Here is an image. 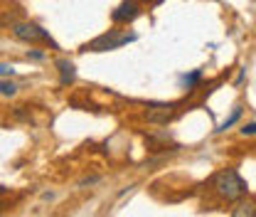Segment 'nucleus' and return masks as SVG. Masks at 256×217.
Returning <instances> with one entry per match:
<instances>
[{"label": "nucleus", "mask_w": 256, "mask_h": 217, "mask_svg": "<svg viewBox=\"0 0 256 217\" xmlns=\"http://www.w3.org/2000/svg\"><path fill=\"white\" fill-rule=\"evenodd\" d=\"M212 190L224 202H236L246 195V183L234 168H224L212 178Z\"/></svg>", "instance_id": "obj_1"}, {"label": "nucleus", "mask_w": 256, "mask_h": 217, "mask_svg": "<svg viewBox=\"0 0 256 217\" xmlns=\"http://www.w3.org/2000/svg\"><path fill=\"white\" fill-rule=\"evenodd\" d=\"M10 32H12V37L20 40V42H28V45H47V47H52L54 52L62 50L60 42H57L50 32L44 30V28H40L37 23H30V20H15V23L10 25Z\"/></svg>", "instance_id": "obj_2"}, {"label": "nucleus", "mask_w": 256, "mask_h": 217, "mask_svg": "<svg viewBox=\"0 0 256 217\" xmlns=\"http://www.w3.org/2000/svg\"><path fill=\"white\" fill-rule=\"evenodd\" d=\"M138 40V35L130 30V32H121V30H108L104 32V35H98L94 40H89L84 47H82V52H114V50H121V47H126L130 42H136Z\"/></svg>", "instance_id": "obj_3"}, {"label": "nucleus", "mask_w": 256, "mask_h": 217, "mask_svg": "<svg viewBox=\"0 0 256 217\" xmlns=\"http://www.w3.org/2000/svg\"><path fill=\"white\" fill-rule=\"evenodd\" d=\"M143 121L156 126H168L178 116V104L175 101H148L143 109Z\"/></svg>", "instance_id": "obj_4"}, {"label": "nucleus", "mask_w": 256, "mask_h": 217, "mask_svg": "<svg viewBox=\"0 0 256 217\" xmlns=\"http://www.w3.org/2000/svg\"><path fill=\"white\" fill-rule=\"evenodd\" d=\"M143 15V3L140 0H121L114 10H111V23L114 25H130Z\"/></svg>", "instance_id": "obj_5"}, {"label": "nucleus", "mask_w": 256, "mask_h": 217, "mask_svg": "<svg viewBox=\"0 0 256 217\" xmlns=\"http://www.w3.org/2000/svg\"><path fill=\"white\" fill-rule=\"evenodd\" d=\"M57 77H60V87H72L74 82H76V64L72 62V60H66V57H60L57 62Z\"/></svg>", "instance_id": "obj_6"}, {"label": "nucleus", "mask_w": 256, "mask_h": 217, "mask_svg": "<svg viewBox=\"0 0 256 217\" xmlns=\"http://www.w3.org/2000/svg\"><path fill=\"white\" fill-rule=\"evenodd\" d=\"M202 79H204V72H202V69H192V72H185V74L178 77V84H180L182 92L192 94L200 84H202Z\"/></svg>", "instance_id": "obj_7"}, {"label": "nucleus", "mask_w": 256, "mask_h": 217, "mask_svg": "<svg viewBox=\"0 0 256 217\" xmlns=\"http://www.w3.org/2000/svg\"><path fill=\"white\" fill-rule=\"evenodd\" d=\"M232 217H256V202L254 200H236L234 210H232Z\"/></svg>", "instance_id": "obj_8"}, {"label": "nucleus", "mask_w": 256, "mask_h": 217, "mask_svg": "<svg viewBox=\"0 0 256 217\" xmlns=\"http://www.w3.org/2000/svg\"><path fill=\"white\" fill-rule=\"evenodd\" d=\"M242 114H244V106H234V109H232V114H229V116L224 119L222 124L214 128V133H224V131H229L232 126H234L236 121H239V119H242Z\"/></svg>", "instance_id": "obj_9"}, {"label": "nucleus", "mask_w": 256, "mask_h": 217, "mask_svg": "<svg viewBox=\"0 0 256 217\" xmlns=\"http://www.w3.org/2000/svg\"><path fill=\"white\" fill-rule=\"evenodd\" d=\"M18 92H20V87L12 82V77H2L0 79V96L12 99V96H18Z\"/></svg>", "instance_id": "obj_10"}, {"label": "nucleus", "mask_w": 256, "mask_h": 217, "mask_svg": "<svg viewBox=\"0 0 256 217\" xmlns=\"http://www.w3.org/2000/svg\"><path fill=\"white\" fill-rule=\"evenodd\" d=\"M28 60H32V62H44L47 60V52L44 50H28Z\"/></svg>", "instance_id": "obj_11"}, {"label": "nucleus", "mask_w": 256, "mask_h": 217, "mask_svg": "<svg viewBox=\"0 0 256 217\" xmlns=\"http://www.w3.org/2000/svg\"><path fill=\"white\" fill-rule=\"evenodd\" d=\"M239 133L244 136V138H249V136H256V121H249V124H244L239 128Z\"/></svg>", "instance_id": "obj_12"}, {"label": "nucleus", "mask_w": 256, "mask_h": 217, "mask_svg": "<svg viewBox=\"0 0 256 217\" xmlns=\"http://www.w3.org/2000/svg\"><path fill=\"white\" fill-rule=\"evenodd\" d=\"M12 74H15V67H12V64H0V79H2V77H12Z\"/></svg>", "instance_id": "obj_13"}, {"label": "nucleus", "mask_w": 256, "mask_h": 217, "mask_svg": "<svg viewBox=\"0 0 256 217\" xmlns=\"http://www.w3.org/2000/svg\"><path fill=\"white\" fill-rule=\"evenodd\" d=\"M98 180H101V178H98V175H89V178H82V180H79V187H86V185H96V183H98Z\"/></svg>", "instance_id": "obj_14"}, {"label": "nucleus", "mask_w": 256, "mask_h": 217, "mask_svg": "<svg viewBox=\"0 0 256 217\" xmlns=\"http://www.w3.org/2000/svg\"><path fill=\"white\" fill-rule=\"evenodd\" d=\"M15 119H22V121H30V114L25 111V106H18V109H15Z\"/></svg>", "instance_id": "obj_15"}, {"label": "nucleus", "mask_w": 256, "mask_h": 217, "mask_svg": "<svg viewBox=\"0 0 256 217\" xmlns=\"http://www.w3.org/2000/svg\"><path fill=\"white\" fill-rule=\"evenodd\" d=\"M244 77H246V69H242V72H239V74H236V79H234V84H236V87H239V84H242V82H244Z\"/></svg>", "instance_id": "obj_16"}, {"label": "nucleus", "mask_w": 256, "mask_h": 217, "mask_svg": "<svg viewBox=\"0 0 256 217\" xmlns=\"http://www.w3.org/2000/svg\"><path fill=\"white\" fill-rule=\"evenodd\" d=\"M0 192H5V187H0ZM0 207H2V205H0Z\"/></svg>", "instance_id": "obj_17"}]
</instances>
